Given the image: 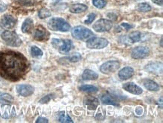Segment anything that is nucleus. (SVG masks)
<instances>
[{"label":"nucleus","instance_id":"nucleus-1","mask_svg":"<svg viewBox=\"0 0 163 123\" xmlns=\"http://www.w3.org/2000/svg\"><path fill=\"white\" fill-rule=\"evenodd\" d=\"M29 64L23 54L14 51L0 52V76L6 80L17 82L27 72Z\"/></svg>","mask_w":163,"mask_h":123},{"label":"nucleus","instance_id":"nucleus-2","mask_svg":"<svg viewBox=\"0 0 163 123\" xmlns=\"http://www.w3.org/2000/svg\"><path fill=\"white\" fill-rule=\"evenodd\" d=\"M48 26L53 31L68 32L71 30V25L61 18H53L48 21Z\"/></svg>","mask_w":163,"mask_h":123},{"label":"nucleus","instance_id":"nucleus-3","mask_svg":"<svg viewBox=\"0 0 163 123\" xmlns=\"http://www.w3.org/2000/svg\"><path fill=\"white\" fill-rule=\"evenodd\" d=\"M2 39L8 45L12 47H19L22 44V40L16 33L10 30L4 31L1 35Z\"/></svg>","mask_w":163,"mask_h":123},{"label":"nucleus","instance_id":"nucleus-4","mask_svg":"<svg viewBox=\"0 0 163 123\" xmlns=\"http://www.w3.org/2000/svg\"><path fill=\"white\" fill-rule=\"evenodd\" d=\"M72 36L75 39L85 40L94 35L93 33L88 28L83 26H77L72 30Z\"/></svg>","mask_w":163,"mask_h":123},{"label":"nucleus","instance_id":"nucleus-5","mask_svg":"<svg viewBox=\"0 0 163 123\" xmlns=\"http://www.w3.org/2000/svg\"><path fill=\"white\" fill-rule=\"evenodd\" d=\"M52 45L55 48H58L59 51L61 54H66L73 48V43L69 39H52Z\"/></svg>","mask_w":163,"mask_h":123},{"label":"nucleus","instance_id":"nucleus-6","mask_svg":"<svg viewBox=\"0 0 163 123\" xmlns=\"http://www.w3.org/2000/svg\"><path fill=\"white\" fill-rule=\"evenodd\" d=\"M108 45V41L105 38L92 37L87 40V47L90 49H102Z\"/></svg>","mask_w":163,"mask_h":123},{"label":"nucleus","instance_id":"nucleus-7","mask_svg":"<svg viewBox=\"0 0 163 123\" xmlns=\"http://www.w3.org/2000/svg\"><path fill=\"white\" fill-rule=\"evenodd\" d=\"M112 22L107 19H100L97 21L92 26V28L95 32L98 33H105L108 32L112 28Z\"/></svg>","mask_w":163,"mask_h":123},{"label":"nucleus","instance_id":"nucleus-8","mask_svg":"<svg viewBox=\"0 0 163 123\" xmlns=\"http://www.w3.org/2000/svg\"><path fill=\"white\" fill-rule=\"evenodd\" d=\"M120 67V62L117 60H109L100 67V70L104 74H110L116 72Z\"/></svg>","mask_w":163,"mask_h":123},{"label":"nucleus","instance_id":"nucleus-9","mask_svg":"<svg viewBox=\"0 0 163 123\" xmlns=\"http://www.w3.org/2000/svg\"><path fill=\"white\" fill-rule=\"evenodd\" d=\"M149 48L146 46H138L132 51V58L134 59H144L149 55Z\"/></svg>","mask_w":163,"mask_h":123},{"label":"nucleus","instance_id":"nucleus-10","mask_svg":"<svg viewBox=\"0 0 163 123\" xmlns=\"http://www.w3.org/2000/svg\"><path fill=\"white\" fill-rule=\"evenodd\" d=\"M83 104L90 110H95L99 105V101L98 98H96L94 96L88 95L86 96L83 99Z\"/></svg>","mask_w":163,"mask_h":123},{"label":"nucleus","instance_id":"nucleus-11","mask_svg":"<svg viewBox=\"0 0 163 123\" xmlns=\"http://www.w3.org/2000/svg\"><path fill=\"white\" fill-rule=\"evenodd\" d=\"M34 87L32 86L31 85L22 84V85H18L17 86V92L20 95L23 96V97H28V96L32 95L34 93Z\"/></svg>","mask_w":163,"mask_h":123},{"label":"nucleus","instance_id":"nucleus-12","mask_svg":"<svg viewBox=\"0 0 163 123\" xmlns=\"http://www.w3.org/2000/svg\"><path fill=\"white\" fill-rule=\"evenodd\" d=\"M50 33L43 27L39 26L37 27L34 33V39L38 41H45L49 39Z\"/></svg>","mask_w":163,"mask_h":123},{"label":"nucleus","instance_id":"nucleus-13","mask_svg":"<svg viewBox=\"0 0 163 123\" xmlns=\"http://www.w3.org/2000/svg\"><path fill=\"white\" fill-rule=\"evenodd\" d=\"M17 23V20L13 16L9 14L4 15L1 20V25L7 29H12Z\"/></svg>","mask_w":163,"mask_h":123},{"label":"nucleus","instance_id":"nucleus-14","mask_svg":"<svg viewBox=\"0 0 163 123\" xmlns=\"http://www.w3.org/2000/svg\"><path fill=\"white\" fill-rule=\"evenodd\" d=\"M148 72L153 74H162V64L159 62H153L149 63L144 67Z\"/></svg>","mask_w":163,"mask_h":123},{"label":"nucleus","instance_id":"nucleus-15","mask_svg":"<svg viewBox=\"0 0 163 123\" xmlns=\"http://www.w3.org/2000/svg\"><path fill=\"white\" fill-rule=\"evenodd\" d=\"M122 88L129 93L133 94H141L143 93L142 88L134 82H126L122 85Z\"/></svg>","mask_w":163,"mask_h":123},{"label":"nucleus","instance_id":"nucleus-16","mask_svg":"<svg viewBox=\"0 0 163 123\" xmlns=\"http://www.w3.org/2000/svg\"><path fill=\"white\" fill-rule=\"evenodd\" d=\"M135 71L134 69L131 67H126L124 68H122V70L119 72L118 76L120 78V80H126L132 78L133 76Z\"/></svg>","mask_w":163,"mask_h":123},{"label":"nucleus","instance_id":"nucleus-17","mask_svg":"<svg viewBox=\"0 0 163 123\" xmlns=\"http://www.w3.org/2000/svg\"><path fill=\"white\" fill-rule=\"evenodd\" d=\"M142 39V33L139 31H134L132 32L129 35H128L126 36L123 37V39L125 42H128L131 43H135L139 42Z\"/></svg>","mask_w":163,"mask_h":123},{"label":"nucleus","instance_id":"nucleus-18","mask_svg":"<svg viewBox=\"0 0 163 123\" xmlns=\"http://www.w3.org/2000/svg\"><path fill=\"white\" fill-rule=\"evenodd\" d=\"M143 85L147 90L151 91V92H157L160 88L159 85L156 82H154L153 80H148V79L143 80Z\"/></svg>","mask_w":163,"mask_h":123},{"label":"nucleus","instance_id":"nucleus-19","mask_svg":"<svg viewBox=\"0 0 163 123\" xmlns=\"http://www.w3.org/2000/svg\"><path fill=\"white\" fill-rule=\"evenodd\" d=\"M34 28V23L31 18H26L23 23L21 30L23 33H31Z\"/></svg>","mask_w":163,"mask_h":123},{"label":"nucleus","instance_id":"nucleus-20","mask_svg":"<svg viewBox=\"0 0 163 123\" xmlns=\"http://www.w3.org/2000/svg\"><path fill=\"white\" fill-rule=\"evenodd\" d=\"M87 9H88L87 6H86L84 4H80V3L72 5L71 7L69 8L70 12L74 13V14H79V13L84 12Z\"/></svg>","mask_w":163,"mask_h":123},{"label":"nucleus","instance_id":"nucleus-21","mask_svg":"<svg viewBox=\"0 0 163 123\" xmlns=\"http://www.w3.org/2000/svg\"><path fill=\"white\" fill-rule=\"evenodd\" d=\"M99 78V75L93 70H85L82 74V79L83 80H96Z\"/></svg>","mask_w":163,"mask_h":123},{"label":"nucleus","instance_id":"nucleus-22","mask_svg":"<svg viewBox=\"0 0 163 123\" xmlns=\"http://www.w3.org/2000/svg\"><path fill=\"white\" fill-rule=\"evenodd\" d=\"M3 109H4V112L1 113V115L3 118H10L12 117V116H14L16 113H15V110L14 109V107H10L8 104H4V107H2Z\"/></svg>","mask_w":163,"mask_h":123},{"label":"nucleus","instance_id":"nucleus-23","mask_svg":"<svg viewBox=\"0 0 163 123\" xmlns=\"http://www.w3.org/2000/svg\"><path fill=\"white\" fill-rule=\"evenodd\" d=\"M101 100L104 104H107V105H114V106H118L117 101L112 97L111 94H103L101 97Z\"/></svg>","mask_w":163,"mask_h":123},{"label":"nucleus","instance_id":"nucleus-24","mask_svg":"<svg viewBox=\"0 0 163 123\" xmlns=\"http://www.w3.org/2000/svg\"><path fill=\"white\" fill-rule=\"evenodd\" d=\"M14 97L11 94L7 93L0 94V104H11L14 102Z\"/></svg>","mask_w":163,"mask_h":123},{"label":"nucleus","instance_id":"nucleus-25","mask_svg":"<svg viewBox=\"0 0 163 123\" xmlns=\"http://www.w3.org/2000/svg\"><path fill=\"white\" fill-rule=\"evenodd\" d=\"M81 92H86V93H90V94H95L98 92V88L94 86V85H83L79 87Z\"/></svg>","mask_w":163,"mask_h":123},{"label":"nucleus","instance_id":"nucleus-26","mask_svg":"<svg viewBox=\"0 0 163 123\" xmlns=\"http://www.w3.org/2000/svg\"><path fill=\"white\" fill-rule=\"evenodd\" d=\"M30 53H31L32 57L36 58H41L43 55L42 50L40 49V48L37 46H32L31 49H30Z\"/></svg>","mask_w":163,"mask_h":123},{"label":"nucleus","instance_id":"nucleus-27","mask_svg":"<svg viewBox=\"0 0 163 123\" xmlns=\"http://www.w3.org/2000/svg\"><path fill=\"white\" fill-rule=\"evenodd\" d=\"M59 122L64 123H72L73 121H72V118L68 114L65 113V112H61L59 114Z\"/></svg>","mask_w":163,"mask_h":123},{"label":"nucleus","instance_id":"nucleus-28","mask_svg":"<svg viewBox=\"0 0 163 123\" xmlns=\"http://www.w3.org/2000/svg\"><path fill=\"white\" fill-rule=\"evenodd\" d=\"M137 10L140 12H147L151 10V6H149V3L147 2L139 3L137 6Z\"/></svg>","mask_w":163,"mask_h":123},{"label":"nucleus","instance_id":"nucleus-29","mask_svg":"<svg viewBox=\"0 0 163 123\" xmlns=\"http://www.w3.org/2000/svg\"><path fill=\"white\" fill-rule=\"evenodd\" d=\"M51 16V12L50 11V10H48V8H41L39 11H38V17L41 19H45L47 18H49Z\"/></svg>","mask_w":163,"mask_h":123},{"label":"nucleus","instance_id":"nucleus-30","mask_svg":"<svg viewBox=\"0 0 163 123\" xmlns=\"http://www.w3.org/2000/svg\"><path fill=\"white\" fill-rule=\"evenodd\" d=\"M92 5L95 8L102 9V8H104L106 6L107 2L105 0H92Z\"/></svg>","mask_w":163,"mask_h":123},{"label":"nucleus","instance_id":"nucleus-31","mask_svg":"<svg viewBox=\"0 0 163 123\" xmlns=\"http://www.w3.org/2000/svg\"><path fill=\"white\" fill-rule=\"evenodd\" d=\"M82 57L81 55L79 53H75L72 55V56L68 57L67 59L68 60V61L72 62V63H75V62H78L79 60H81Z\"/></svg>","mask_w":163,"mask_h":123},{"label":"nucleus","instance_id":"nucleus-32","mask_svg":"<svg viewBox=\"0 0 163 123\" xmlns=\"http://www.w3.org/2000/svg\"><path fill=\"white\" fill-rule=\"evenodd\" d=\"M53 98V94H48V95L43 97L42 98L39 100V103L40 104H47V103L49 102L50 100Z\"/></svg>","mask_w":163,"mask_h":123},{"label":"nucleus","instance_id":"nucleus-33","mask_svg":"<svg viewBox=\"0 0 163 123\" xmlns=\"http://www.w3.org/2000/svg\"><path fill=\"white\" fill-rule=\"evenodd\" d=\"M95 17H96V14H90L87 16V19L84 21V23H87V24H90L93 22L94 20L95 19Z\"/></svg>","mask_w":163,"mask_h":123},{"label":"nucleus","instance_id":"nucleus-34","mask_svg":"<svg viewBox=\"0 0 163 123\" xmlns=\"http://www.w3.org/2000/svg\"><path fill=\"white\" fill-rule=\"evenodd\" d=\"M14 1L20 3V4L24 5V6H29L33 2V0H14Z\"/></svg>","mask_w":163,"mask_h":123},{"label":"nucleus","instance_id":"nucleus-35","mask_svg":"<svg viewBox=\"0 0 163 123\" xmlns=\"http://www.w3.org/2000/svg\"><path fill=\"white\" fill-rule=\"evenodd\" d=\"M36 123H48V119H46L45 117H38L37 119V120L36 121Z\"/></svg>","mask_w":163,"mask_h":123},{"label":"nucleus","instance_id":"nucleus-36","mask_svg":"<svg viewBox=\"0 0 163 123\" xmlns=\"http://www.w3.org/2000/svg\"><path fill=\"white\" fill-rule=\"evenodd\" d=\"M121 26H122L123 28H125V29L126 30L131 29V28H132V25L129 24V23H121Z\"/></svg>","mask_w":163,"mask_h":123},{"label":"nucleus","instance_id":"nucleus-37","mask_svg":"<svg viewBox=\"0 0 163 123\" xmlns=\"http://www.w3.org/2000/svg\"><path fill=\"white\" fill-rule=\"evenodd\" d=\"M152 2L155 4L158 5V6H162L163 5V0H152Z\"/></svg>","mask_w":163,"mask_h":123},{"label":"nucleus","instance_id":"nucleus-38","mask_svg":"<svg viewBox=\"0 0 163 123\" xmlns=\"http://www.w3.org/2000/svg\"><path fill=\"white\" fill-rule=\"evenodd\" d=\"M7 9V6L5 4H0V12H2V11H6Z\"/></svg>","mask_w":163,"mask_h":123},{"label":"nucleus","instance_id":"nucleus-39","mask_svg":"<svg viewBox=\"0 0 163 123\" xmlns=\"http://www.w3.org/2000/svg\"><path fill=\"white\" fill-rule=\"evenodd\" d=\"M160 45H161V47H162V37L161 38V40H160Z\"/></svg>","mask_w":163,"mask_h":123}]
</instances>
